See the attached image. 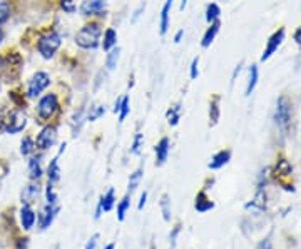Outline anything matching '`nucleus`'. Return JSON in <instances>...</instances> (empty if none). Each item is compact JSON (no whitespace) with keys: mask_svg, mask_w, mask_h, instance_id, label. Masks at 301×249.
<instances>
[{"mask_svg":"<svg viewBox=\"0 0 301 249\" xmlns=\"http://www.w3.org/2000/svg\"><path fill=\"white\" fill-rule=\"evenodd\" d=\"M258 249H271V241H269V239H264V241H261V242H259Z\"/></svg>","mask_w":301,"mask_h":249,"instance_id":"de8ad7c7","label":"nucleus"},{"mask_svg":"<svg viewBox=\"0 0 301 249\" xmlns=\"http://www.w3.org/2000/svg\"><path fill=\"white\" fill-rule=\"evenodd\" d=\"M119 59H121V49L115 45V47L109 50L106 55V69L109 72L115 71V67H117V64H119Z\"/></svg>","mask_w":301,"mask_h":249,"instance_id":"aec40b11","label":"nucleus"},{"mask_svg":"<svg viewBox=\"0 0 301 249\" xmlns=\"http://www.w3.org/2000/svg\"><path fill=\"white\" fill-rule=\"evenodd\" d=\"M131 112V99H129V96H123V101H121V107H119V122L123 124L126 117L129 115Z\"/></svg>","mask_w":301,"mask_h":249,"instance_id":"c85d7f7f","label":"nucleus"},{"mask_svg":"<svg viewBox=\"0 0 301 249\" xmlns=\"http://www.w3.org/2000/svg\"><path fill=\"white\" fill-rule=\"evenodd\" d=\"M59 109H61L59 97H57V94H54V92H49V94H45L39 99L37 115L40 120L47 122V120H50L57 112H59Z\"/></svg>","mask_w":301,"mask_h":249,"instance_id":"7ed1b4c3","label":"nucleus"},{"mask_svg":"<svg viewBox=\"0 0 301 249\" xmlns=\"http://www.w3.org/2000/svg\"><path fill=\"white\" fill-rule=\"evenodd\" d=\"M45 198H47V204H55L57 202V194L54 191V184L49 182L47 189H45Z\"/></svg>","mask_w":301,"mask_h":249,"instance_id":"e433bc0d","label":"nucleus"},{"mask_svg":"<svg viewBox=\"0 0 301 249\" xmlns=\"http://www.w3.org/2000/svg\"><path fill=\"white\" fill-rule=\"evenodd\" d=\"M285 36H286V30L285 28H278L276 32L271 34V37L268 39V42H266V47L263 50V54H261V62H266V60H269L271 57H273L278 49L281 47V44H283V40H285Z\"/></svg>","mask_w":301,"mask_h":249,"instance_id":"423d86ee","label":"nucleus"},{"mask_svg":"<svg viewBox=\"0 0 301 249\" xmlns=\"http://www.w3.org/2000/svg\"><path fill=\"white\" fill-rule=\"evenodd\" d=\"M61 9L67 14H74L77 5H75V0H61Z\"/></svg>","mask_w":301,"mask_h":249,"instance_id":"4c0bfd02","label":"nucleus"},{"mask_svg":"<svg viewBox=\"0 0 301 249\" xmlns=\"http://www.w3.org/2000/svg\"><path fill=\"white\" fill-rule=\"evenodd\" d=\"M159 207H161V212H163V217L164 221H171L172 214H171V199L167 194H163V198L159 201Z\"/></svg>","mask_w":301,"mask_h":249,"instance_id":"bb28decb","label":"nucleus"},{"mask_svg":"<svg viewBox=\"0 0 301 249\" xmlns=\"http://www.w3.org/2000/svg\"><path fill=\"white\" fill-rule=\"evenodd\" d=\"M219 101H221V97L214 96L213 101L209 102V124L211 126H216L218 120H219V115H221V109H219Z\"/></svg>","mask_w":301,"mask_h":249,"instance_id":"412c9836","label":"nucleus"},{"mask_svg":"<svg viewBox=\"0 0 301 249\" xmlns=\"http://www.w3.org/2000/svg\"><path fill=\"white\" fill-rule=\"evenodd\" d=\"M129 207H131V198H129V194H126L123 201H119V204H117V221H124Z\"/></svg>","mask_w":301,"mask_h":249,"instance_id":"cd10ccee","label":"nucleus"},{"mask_svg":"<svg viewBox=\"0 0 301 249\" xmlns=\"http://www.w3.org/2000/svg\"><path fill=\"white\" fill-rule=\"evenodd\" d=\"M4 39H5V32L2 30V27H0V44L4 42Z\"/></svg>","mask_w":301,"mask_h":249,"instance_id":"3c124183","label":"nucleus"},{"mask_svg":"<svg viewBox=\"0 0 301 249\" xmlns=\"http://www.w3.org/2000/svg\"><path fill=\"white\" fill-rule=\"evenodd\" d=\"M121 101H123V97H119V99L114 102V109H112V111H114L115 114L119 112V107H121Z\"/></svg>","mask_w":301,"mask_h":249,"instance_id":"09e8293b","label":"nucleus"},{"mask_svg":"<svg viewBox=\"0 0 301 249\" xmlns=\"http://www.w3.org/2000/svg\"><path fill=\"white\" fill-rule=\"evenodd\" d=\"M36 212L32 211V207L28 204H24V207L20 209V223H22V228L25 231L32 229L34 224H36Z\"/></svg>","mask_w":301,"mask_h":249,"instance_id":"6ab92c4d","label":"nucleus"},{"mask_svg":"<svg viewBox=\"0 0 301 249\" xmlns=\"http://www.w3.org/2000/svg\"><path fill=\"white\" fill-rule=\"evenodd\" d=\"M144 146V136L141 134V132H137V134L134 136V141H132V146H131V154H139L141 152V149Z\"/></svg>","mask_w":301,"mask_h":249,"instance_id":"f704fd0d","label":"nucleus"},{"mask_svg":"<svg viewBox=\"0 0 301 249\" xmlns=\"http://www.w3.org/2000/svg\"><path fill=\"white\" fill-rule=\"evenodd\" d=\"M97 239H99V234H94V236H92L91 239L87 241V244H85L84 249H96V246H97Z\"/></svg>","mask_w":301,"mask_h":249,"instance_id":"79ce46f5","label":"nucleus"},{"mask_svg":"<svg viewBox=\"0 0 301 249\" xmlns=\"http://www.w3.org/2000/svg\"><path fill=\"white\" fill-rule=\"evenodd\" d=\"M293 39H294V42H296L299 47H301V24H299V27L294 30V34H293Z\"/></svg>","mask_w":301,"mask_h":249,"instance_id":"a18cd8bd","label":"nucleus"},{"mask_svg":"<svg viewBox=\"0 0 301 249\" xmlns=\"http://www.w3.org/2000/svg\"><path fill=\"white\" fill-rule=\"evenodd\" d=\"M57 141V129L54 126H45L40 129L36 139V147L40 150H47L55 144Z\"/></svg>","mask_w":301,"mask_h":249,"instance_id":"6e6552de","label":"nucleus"},{"mask_svg":"<svg viewBox=\"0 0 301 249\" xmlns=\"http://www.w3.org/2000/svg\"><path fill=\"white\" fill-rule=\"evenodd\" d=\"M186 5H188V0H181V5H179V12H184Z\"/></svg>","mask_w":301,"mask_h":249,"instance_id":"8fccbe9b","label":"nucleus"},{"mask_svg":"<svg viewBox=\"0 0 301 249\" xmlns=\"http://www.w3.org/2000/svg\"><path fill=\"white\" fill-rule=\"evenodd\" d=\"M102 39V27L101 22L91 20L87 24H84L79 28V32L75 34V44L84 50H94L101 45Z\"/></svg>","mask_w":301,"mask_h":249,"instance_id":"f257e3e1","label":"nucleus"},{"mask_svg":"<svg viewBox=\"0 0 301 249\" xmlns=\"http://www.w3.org/2000/svg\"><path fill=\"white\" fill-rule=\"evenodd\" d=\"M179 231H181V226H177V228H174V231H172L171 236H169V239H171V247H174V246H176V239H177Z\"/></svg>","mask_w":301,"mask_h":249,"instance_id":"c03bdc74","label":"nucleus"},{"mask_svg":"<svg viewBox=\"0 0 301 249\" xmlns=\"http://www.w3.org/2000/svg\"><path fill=\"white\" fill-rule=\"evenodd\" d=\"M59 212V207H55V204H47L44 207L42 214H40L39 217V224H40V229H47L49 226L54 221L55 214Z\"/></svg>","mask_w":301,"mask_h":249,"instance_id":"dca6fc26","label":"nucleus"},{"mask_svg":"<svg viewBox=\"0 0 301 249\" xmlns=\"http://www.w3.org/2000/svg\"><path fill=\"white\" fill-rule=\"evenodd\" d=\"M39 196V188L37 186H34V184H31L27 189H25V193L22 194V202H25V204H31V202H34V199H36Z\"/></svg>","mask_w":301,"mask_h":249,"instance_id":"2f4dec72","label":"nucleus"},{"mask_svg":"<svg viewBox=\"0 0 301 249\" xmlns=\"http://www.w3.org/2000/svg\"><path fill=\"white\" fill-rule=\"evenodd\" d=\"M194 207H196V211H198V212H207V211L213 209L214 204H213L209 199H207L206 193H199L198 196H196V204H194Z\"/></svg>","mask_w":301,"mask_h":249,"instance_id":"b1692460","label":"nucleus"},{"mask_svg":"<svg viewBox=\"0 0 301 249\" xmlns=\"http://www.w3.org/2000/svg\"><path fill=\"white\" fill-rule=\"evenodd\" d=\"M25 126H27V117L20 111H12L7 115V120H5V131L9 134H17V132L24 131Z\"/></svg>","mask_w":301,"mask_h":249,"instance_id":"1a4fd4ad","label":"nucleus"},{"mask_svg":"<svg viewBox=\"0 0 301 249\" xmlns=\"http://www.w3.org/2000/svg\"><path fill=\"white\" fill-rule=\"evenodd\" d=\"M172 4H174V0H164L163 9H161V15H159V34L161 36H166L167 30H169Z\"/></svg>","mask_w":301,"mask_h":249,"instance_id":"9d476101","label":"nucleus"},{"mask_svg":"<svg viewBox=\"0 0 301 249\" xmlns=\"http://www.w3.org/2000/svg\"><path fill=\"white\" fill-rule=\"evenodd\" d=\"M62 45V36L57 30H47L39 37L37 40V50L42 59L50 60L57 54V50Z\"/></svg>","mask_w":301,"mask_h":249,"instance_id":"f03ea898","label":"nucleus"},{"mask_svg":"<svg viewBox=\"0 0 301 249\" xmlns=\"http://www.w3.org/2000/svg\"><path fill=\"white\" fill-rule=\"evenodd\" d=\"M0 2H4V0H0Z\"/></svg>","mask_w":301,"mask_h":249,"instance_id":"864d4df0","label":"nucleus"},{"mask_svg":"<svg viewBox=\"0 0 301 249\" xmlns=\"http://www.w3.org/2000/svg\"><path fill=\"white\" fill-rule=\"evenodd\" d=\"M189 77L196 80L199 77V57H194L193 62H191V66H189Z\"/></svg>","mask_w":301,"mask_h":249,"instance_id":"c9c22d12","label":"nucleus"},{"mask_svg":"<svg viewBox=\"0 0 301 249\" xmlns=\"http://www.w3.org/2000/svg\"><path fill=\"white\" fill-rule=\"evenodd\" d=\"M166 119H167V122H169V126H177L179 119H181V104H174L172 107L167 109Z\"/></svg>","mask_w":301,"mask_h":249,"instance_id":"393cba45","label":"nucleus"},{"mask_svg":"<svg viewBox=\"0 0 301 249\" xmlns=\"http://www.w3.org/2000/svg\"><path fill=\"white\" fill-rule=\"evenodd\" d=\"M275 122L281 131H286L289 127V122H291V106H289V101L285 96H280L276 101Z\"/></svg>","mask_w":301,"mask_h":249,"instance_id":"39448f33","label":"nucleus"},{"mask_svg":"<svg viewBox=\"0 0 301 249\" xmlns=\"http://www.w3.org/2000/svg\"><path fill=\"white\" fill-rule=\"evenodd\" d=\"M36 150V141H32L31 137H24L20 142V154L22 155H31Z\"/></svg>","mask_w":301,"mask_h":249,"instance_id":"7c9ffc66","label":"nucleus"},{"mask_svg":"<svg viewBox=\"0 0 301 249\" xmlns=\"http://www.w3.org/2000/svg\"><path fill=\"white\" fill-rule=\"evenodd\" d=\"M219 17H221V9H219V5L216 2H211L206 5V12H204V19L207 24H213V22L219 20Z\"/></svg>","mask_w":301,"mask_h":249,"instance_id":"4be33fe9","label":"nucleus"},{"mask_svg":"<svg viewBox=\"0 0 301 249\" xmlns=\"http://www.w3.org/2000/svg\"><path fill=\"white\" fill-rule=\"evenodd\" d=\"M246 209L251 212H263L266 209V194L263 193V188H259V191L254 196V199L246 204Z\"/></svg>","mask_w":301,"mask_h":249,"instance_id":"a211bd4d","label":"nucleus"},{"mask_svg":"<svg viewBox=\"0 0 301 249\" xmlns=\"http://www.w3.org/2000/svg\"><path fill=\"white\" fill-rule=\"evenodd\" d=\"M50 85V75L44 71H39L32 75L31 79H28L27 82V90H25V96L28 99H36L39 97L42 92L47 89Z\"/></svg>","mask_w":301,"mask_h":249,"instance_id":"20e7f679","label":"nucleus"},{"mask_svg":"<svg viewBox=\"0 0 301 249\" xmlns=\"http://www.w3.org/2000/svg\"><path fill=\"white\" fill-rule=\"evenodd\" d=\"M79 10L84 17H104L107 10V2L106 0H84Z\"/></svg>","mask_w":301,"mask_h":249,"instance_id":"0eeeda50","label":"nucleus"},{"mask_svg":"<svg viewBox=\"0 0 301 249\" xmlns=\"http://www.w3.org/2000/svg\"><path fill=\"white\" fill-rule=\"evenodd\" d=\"M241 71H243V62H239L238 66L234 67V71H233V75H231V85H233L234 82H236V79L239 77V74H241Z\"/></svg>","mask_w":301,"mask_h":249,"instance_id":"ea45409f","label":"nucleus"},{"mask_svg":"<svg viewBox=\"0 0 301 249\" xmlns=\"http://www.w3.org/2000/svg\"><path fill=\"white\" fill-rule=\"evenodd\" d=\"M28 174H31V179H40L42 176V167H40V161L39 158H32L28 161Z\"/></svg>","mask_w":301,"mask_h":249,"instance_id":"a878e982","label":"nucleus"},{"mask_svg":"<svg viewBox=\"0 0 301 249\" xmlns=\"http://www.w3.org/2000/svg\"><path fill=\"white\" fill-rule=\"evenodd\" d=\"M104 114H106V106H102V104H96V106H92L89 109L87 120L89 122H96V120L101 119Z\"/></svg>","mask_w":301,"mask_h":249,"instance_id":"c756f323","label":"nucleus"},{"mask_svg":"<svg viewBox=\"0 0 301 249\" xmlns=\"http://www.w3.org/2000/svg\"><path fill=\"white\" fill-rule=\"evenodd\" d=\"M144 10H146V4H141V5H139V9H137L136 12H134V15H132V19H131V22H132V24H136L139 17L142 15V12H144Z\"/></svg>","mask_w":301,"mask_h":249,"instance_id":"a19ab883","label":"nucleus"},{"mask_svg":"<svg viewBox=\"0 0 301 249\" xmlns=\"http://www.w3.org/2000/svg\"><path fill=\"white\" fill-rule=\"evenodd\" d=\"M183 37H184V30H183V28H179V30L174 34V44H181Z\"/></svg>","mask_w":301,"mask_h":249,"instance_id":"49530a36","label":"nucleus"},{"mask_svg":"<svg viewBox=\"0 0 301 249\" xmlns=\"http://www.w3.org/2000/svg\"><path fill=\"white\" fill-rule=\"evenodd\" d=\"M169 150H171V141L167 137H163L161 141L156 144L154 152H156V166H163L166 164L167 158H169Z\"/></svg>","mask_w":301,"mask_h":249,"instance_id":"9b49d317","label":"nucleus"},{"mask_svg":"<svg viewBox=\"0 0 301 249\" xmlns=\"http://www.w3.org/2000/svg\"><path fill=\"white\" fill-rule=\"evenodd\" d=\"M229 161H231V150L223 149V150H219V152H216L213 155L207 167H209L211 171H218V169H221V167H224L226 164H228Z\"/></svg>","mask_w":301,"mask_h":249,"instance_id":"ddd939ff","label":"nucleus"},{"mask_svg":"<svg viewBox=\"0 0 301 249\" xmlns=\"http://www.w3.org/2000/svg\"><path fill=\"white\" fill-rule=\"evenodd\" d=\"M146 202H147V191H144V193L141 194V199H139L137 209H139V211H142V209H144V206H146Z\"/></svg>","mask_w":301,"mask_h":249,"instance_id":"37998d69","label":"nucleus"},{"mask_svg":"<svg viewBox=\"0 0 301 249\" xmlns=\"http://www.w3.org/2000/svg\"><path fill=\"white\" fill-rule=\"evenodd\" d=\"M47 177H49V182H57L61 179V167H59V154L55 155L54 159L50 161L49 164V169H47Z\"/></svg>","mask_w":301,"mask_h":249,"instance_id":"5701e85b","label":"nucleus"},{"mask_svg":"<svg viewBox=\"0 0 301 249\" xmlns=\"http://www.w3.org/2000/svg\"><path fill=\"white\" fill-rule=\"evenodd\" d=\"M115 204V198H114V189L111 188L107 191L106 194L102 196V198L99 199V204H97V209H96V219L101 217L102 212H109L114 207Z\"/></svg>","mask_w":301,"mask_h":249,"instance_id":"f8f14e48","label":"nucleus"},{"mask_svg":"<svg viewBox=\"0 0 301 249\" xmlns=\"http://www.w3.org/2000/svg\"><path fill=\"white\" fill-rule=\"evenodd\" d=\"M104 249H115V247H114V244H107Z\"/></svg>","mask_w":301,"mask_h":249,"instance_id":"603ef678","label":"nucleus"},{"mask_svg":"<svg viewBox=\"0 0 301 249\" xmlns=\"http://www.w3.org/2000/svg\"><path fill=\"white\" fill-rule=\"evenodd\" d=\"M141 179H142V167H137V169L131 174V177H129V184H127V188H129L131 193L139 186Z\"/></svg>","mask_w":301,"mask_h":249,"instance_id":"473e14b6","label":"nucleus"},{"mask_svg":"<svg viewBox=\"0 0 301 249\" xmlns=\"http://www.w3.org/2000/svg\"><path fill=\"white\" fill-rule=\"evenodd\" d=\"M219 28H221V22H219V20L209 24V27L206 28L204 36H202V39H201V47L202 49L211 47V44L214 42V39H216V36L219 34Z\"/></svg>","mask_w":301,"mask_h":249,"instance_id":"2eb2a0df","label":"nucleus"},{"mask_svg":"<svg viewBox=\"0 0 301 249\" xmlns=\"http://www.w3.org/2000/svg\"><path fill=\"white\" fill-rule=\"evenodd\" d=\"M115 45H117V32H115V28L107 27L106 30H104V34H102L101 47L106 52H109L111 49H114Z\"/></svg>","mask_w":301,"mask_h":249,"instance_id":"f3484780","label":"nucleus"},{"mask_svg":"<svg viewBox=\"0 0 301 249\" xmlns=\"http://www.w3.org/2000/svg\"><path fill=\"white\" fill-rule=\"evenodd\" d=\"M258 80H259V69L256 64H251L250 69H248V80H246V89H245V96L250 97L254 89H256L258 85Z\"/></svg>","mask_w":301,"mask_h":249,"instance_id":"4468645a","label":"nucleus"},{"mask_svg":"<svg viewBox=\"0 0 301 249\" xmlns=\"http://www.w3.org/2000/svg\"><path fill=\"white\" fill-rule=\"evenodd\" d=\"M278 172H280L281 176H288L291 174V166H289V162L281 159L280 162H278Z\"/></svg>","mask_w":301,"mask_h":249,"instance_id":"58836bf2","label":"nucleus"},{"mask_svg":"<svg viewBox=\"0 0 301 249\" xmlns=\"http://www.w3.org/2000/svg\"><path fill=\"white\" fill-rule=\"evenodd\" d=\"M10 15H12V7H10V4L9 2H0V25L5 24L9 19H10Z\"/></svg>","mask_w":301,"mask_h":249,"instance_id":"72a5a7b5","label":"nucleus"}]
</instances>
